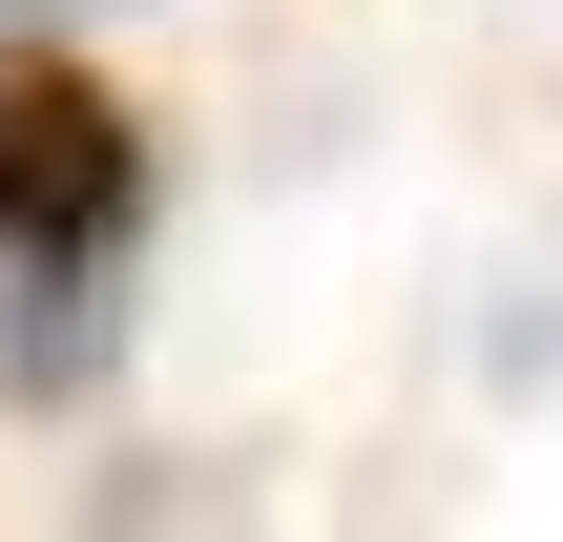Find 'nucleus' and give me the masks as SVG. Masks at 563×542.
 Masks as SVG:
<instances>
[{"label":"nucleus","instance_id":"1","mask_svg":"<svg viewBox=\"0 0 563 542\" xmlns=\"http://www.w3.org/2000/svg\"><path fill=\"white\" fill-rule=\"evenodd\" d=\"M125 209H146V146H125V104L104 84H0V251H21V376H84L104 355V251H125Z\"/></svg>","mask_w":563,"mask_h":542},{"label":"nucleus","instance_id":"2","mask_svg":"<svg viewBox=\"0 0 563 542\" xmlns=\"http://www.w3.org/2000/svg\"><path fill=\"white\" fill-rule=\"evenodd\" d=\"M0 21H42V0H0Z\"/></svg>","mask_w":563,"mask_h":542}]
</instances>
